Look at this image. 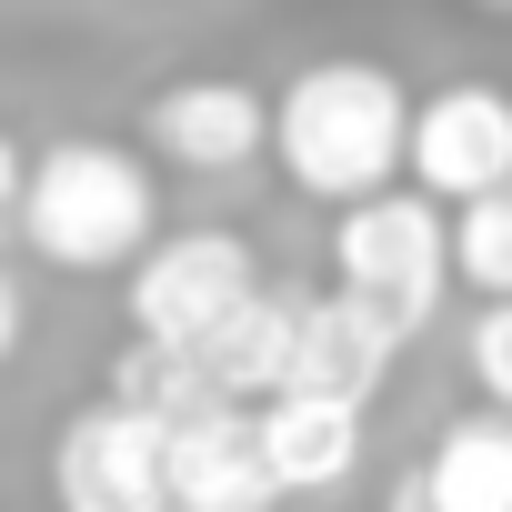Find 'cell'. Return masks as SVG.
Here are the masks:
<instances>
[{
	"label": "cell",
	"mask_w": 512,
	"mask_h": 512,
	"mask_svg": "<svg viewBox=\"0 0 512 512\" xmlns=\"http://www.w3.org/2000/svg\"><path fill=\"white\" fill-rule=\"evenodd\" d=\"M412 111L422 101L382 61H312L272 101V161L292 171V191L362 211V201L412 181Z\"/></svg>",
	"instance_id": "6da1fadb"
},
{
	"label": "cell",
	"mask_w": 512,
	"mask_h": 512,
	"mask_svg": "<svg viewBox=\"0 0 512 512\" xmlns=\"http://www.w3.org/2000/svg\"><path fill=\"white\" fill-rule=\"evenodd\" d=\"M171 512H282V482L262 462L251 412H211L171 432Z\"/></svg>",
	"instance_id": "ba28073f"
},
{
	"label": "cell",
	"mask_w": 512,
	"mask_h": 512,
	"mask_svg": "<svg viewBox=\"0 0 512 512\" xmlns=\"http://www.w3.org/2000/svg\"><path fill=\"white\" fill-rule=\"evenodd\" d=\"M412 191L432 211H472L512 191V91L492 81H442L412 111Z\"/></svg>",
	"instance_id": "8992f818"
},
{
	"label": "cell",
	"mask_w": 512,
	"mask_h": 512,
	"mask_svg": "<svg viewBox=\"0 0 512 512\" xmlns=\"http://www.w3.org/2000/svg\"><path fill=\"white\" fill-rule=\"evenodd\" d=\"M141 141H151V161L211 181V171H241V161L272 151V101L251 81H171L141 111Z\"/></svg>",
	"instance_id": "52a82bcc"
},
{
	"label": "cell",
	"mask_w": 512,
	"mask_h": 512,
	"mask_svg": "<svg viewBox=\"0 0 512 512\" xmlns=\"http://www.w3.org/2000/svg\"><path fill=\"white\" fill-rule=\"evenodd\" d=\"M262 262H251L241 231H171L151 241V262L131 272V342L151 352H201L221 322H241L262 302Z\"/></svg>",
	"instance_id": "277c9868"
},
{
	"label": "cell",
	"mask_w": 512,
	"mask_h": 512,
	"mask_svg": "<svg viewBox=\"0 0 512 512\" xmlns=\"http://www.w3.org/2000/svg\"><path fill=\"white\" fill-rule=\"evenodd\" d=\"M382 512H432V492H422V482H412V472H402V482H392V492H382Z\"/></svg>",
	"instance_id": "e0dca14e"
},
{
	"label": "cell",
	"mask_w": 512,
	"mask_h": 512,
	"mask_svg": "<svg viewBox=\"0 0 512 512\" xmlns=\"http://www.w3.org/2000/svg\"><path fill=\"white\" fill-rule=\"evenodd\" d=\"M21 241L51 272H141L161 241V181L121 141H51L31 151Z\"/></svg>",
	"instance_id": "7a4b0ae2"
},
{
	"label": "cell",
	"mask_w": 512,
	"mask_h": 512,
	"mask_svg": "<svg viewBox=\"0 0 512 512\" xmlns=\"http://www.w3.org/2000/svg\"><path fill=\"white\" fill-rule=\"evenodd\" d=\"M51 502L61 512H171V432L121 402H81L51 442Z\"/></svg>",
	"instance_id": "5b68a950"
},
{
	"label": "cell",
	"mask_w": 512,
	"mask_h": 512,
	"mask_svg": "<svg viewBox=\"0 0 512 512\" xmlns=\"http://www.w3.org/2000/svg\"><path fill=\"white\" fill-rule=\"evenodd\" d=\"M412 482L432 492V512H512V412L442 422V442L412 462Z\"/></svg>",
	"instance_id": "7c38bea8"
},
{
	"label": "cell",
	"mask_w": 512,
	"mask_h": 512,
	"mask_svg": "<svg viewBox=\"0 0 512 512\" xmlns=\"http://www.w3.org/2000/svg\"><path fill=\"white\" fill-rule=\"evenodd\" d=\"M452 282H462L482 312H502V302H512V191H492V201L452 211Z\"/></svg>",
	"instance_id": "4fadbf2b"
},
{
	"label": "cell",
	"mask_w": 512,
	"mask_h": 512,
	"mask_svg": "<svg viewBox=\"0 0 512 512\" xmlns=\"http://www.w3.org/2000/svg\"><path fill=\"white\" fill-rule=\"evenodd\" d=\"M251 432H262V462L282 482V502L302 492H342L362 472V412L352 402H312V392H282L251 412Z\"/></svg>",
	"instance_id": "30bf717a"
},
{
	"label": "cell",
	"mask_w": 512,
	"mask_h": 512,
	"mask_svg": "<svg viewBox=\"0 0 512 512\" xmlns=\"http://www.w3.org/2000/svg\"><path fill=\"white\" fill-rule=\"evenodd\" d=\"M21 332H31V302H21V282H11V272H0V372H11Z\"/></svg>",
	"instance_id": "2e32d148"
},
{
	"label": "cell",
	"mask_w": 512,
	"mask_h": 512,
	"mask_svg": "<svg viewBox=\"0 0 512 512\" xmlns=\"http://www.w3.org/2000/svg\"><path fill=\"white\" fill-rule=\"evenodd\" d=\"M292 322H302V302L292 292H262L241 322H221L191 362H201V382L231 402V412H251V402H282L292 392Z\"/></svg>",
	"instance_id": "8fae6325"
},
{
	"label": "cell",
	"mask_w": 512,
	"mask_h": 512,
	"mask_svg": "<svg viewBox=\"0 0 512 512\" xmlns=\"http://www.w3.org/2000/svg\"><path fill=\"white\" fill-rule=\"evenodd\" d=\"M392 332L372 322V312H352L342 292H312L302 302V322H292V392H312V402H372L382 392V372H392Z\"/></svg>",
	"instance_id": "9c48e42d"
},
{
	"label": "cell",
	"mask_w": 512,
	"mask_h": 512,
	"mask_svg": "<svg viewBox=\"0 0 512 512\" xmlns=\"http://www.w3.org/2000/svg\"><path fill=\"white\" fill-rule=\"evenodd\" d=\"M21 191H31V151L0 131V231H21Z\"/></svg>",
	"instance_id": "9a60e30c"
},
{
	"label": "cell",
	"mask_w": 512,
	"mask_h": 512,
	"mask_svg": "<svg viewBox=\"0 0 512 512\" xmlns=\"http://www.w3.org/2000/svg\"><path fill=\"white\" fill-rule=\"evenodd\" d=\"M462 362H472V382H482V402H492V412H512V302L472 322V342H462Z\"/></svg>",
	"instance_id": "5bb4252c"
},
{
	"label": "cell",
	"mask_w": 512,
	"mask_h": 512,
	"mask_svg": "<svg viewBox=\"0 0 512 512\" xmlns=\"http://www.w3.org/2000/svg\"><path fill=\"white\" fill-rule=\"evenodd\" d=\"M332 292L352 312H372L392 342H412L452 292V211H432L412 181L342 211L332 221Z\"/></svg>",
	"instance_id": "3957f363"
}]
</instances>
